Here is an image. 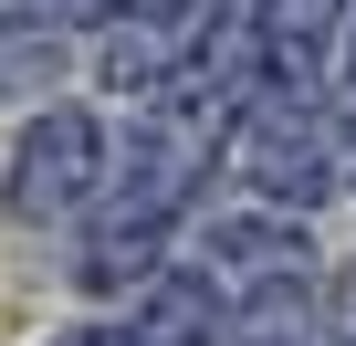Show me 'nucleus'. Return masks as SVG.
I'll list each match as a JSON object with an SVG mask.
<instances>
[{
	"instance_id": "20e7f679",
	"label": "nucleus",
	"mask_w": 356,
	"mask_h": 346,
	"mask_svg": "<svg viewBox=\"0 0 356 346\" xmlns=\"http://www.w3.org/2000/svg\"><path fill=\"white\" fill-rule=\"evenodd\" d=\"M63 346H84V336H63Z\"/></svg>"
},
{
	"instance_id": "f03ea898",
	"label": "nucleus",
	"mask_w": 356,
	"mask_h": 346,
	"mask_svg": "<svg viewBox=\"0 0 356 346\" xmlns=\"http://www.w3.org/2000/svg\"><path fill=\"white\" fill-rule=\"evenodd\" d=\"M325 325H356V262L335 273V294H325Z\"/></svg>"
},
{
	"instance_id": "f257e3e1",
	"label": "nucleus",
	"mask_w": 356,
	"mask_h": 346,
	"mask_svg": "<svg viewBox=\"0 0 356 346\" xmlns=\"http://www.w3.org/2000/svg\"><path fill=\"white\" fill-rule=\"evenodd\" d=\"M105 168H115V147H105L95 116H42L11 147V221H74V210H95Z\"/></svg>"
},
{
	"instance_id": "7ed1b4c3",
	"label": "nucleus",
	"mask_w": 356,
	"mask_h": 346,
	"mask_svg": "<svg viewBox=\"0 0 356 346\" xmlns=\"http://www.w3.org/2000/svg\"><path fill=\"white\" fill-rule=\"evenodd\" d=\"M314 346H356V325H314Z\"/></svg>"
}]
</instances>
